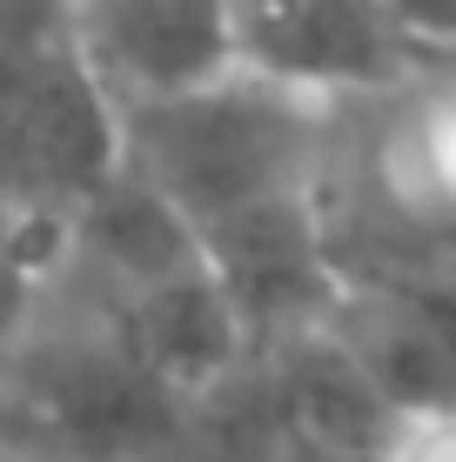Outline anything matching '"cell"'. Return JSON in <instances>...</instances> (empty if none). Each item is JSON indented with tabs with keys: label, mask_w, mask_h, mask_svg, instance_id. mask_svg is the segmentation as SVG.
I'll return each instance as SVG.
<instances>
[{
	"label": "cell",
	"mask_w": 456,
	"mask_h": 462,
	"mask_svg": "<svg viewBox=\"0 0 456 462\" xmlns=\"http://www.w3.org/2000/svg\"><path fill=\"white\" fill-rule=\"evenodd\" d=\"M60 7L74 60L107 94V107L168 101L242 68L222 0H60Z\"/></svg>",
	"instance_id": "5"
},
{
	"label": "cell",
	"mask_w": 456,
	"mask_h": 462,
	"mask_svg": "<svg viewBox=\"0 0 456 462\" xmlns=\"http://www.w3.org/2000/svg\"><path fill=\"white\" fill-rule=\"evenodd\" d=\"M322 328L396 409H456V282H342Z\"/></svg>",
	"instance_id": "7"
},
{
	"label": "cell",
	"mask_w": 456,
	"mask_h": 462,
	"mask_svg": "<svg viewBox=\"0 0 456 462\" xmlns=\"http://www.w3.org/2000/svg\"><path fill=\"white\" fill-rule=\"evenodd\" d=\"M175 395L88 301L41 289L0 348V449L21 462H135L181 422Z\"/></svg>",
	"instance_id": "3"
},
{
	"label": "cell",
	"mask_w": 456,
	"mask_h": 462,
	"mask_svg": "<svg viewBox=\"0 0 456 462\" xmlns=\"http://www.w3.org/2000/svg\"><path fill=\"white\" fill-rule=\"evenodd\" d=\"M242 68L309 94L396 81L410 60L436 54L389 14V0H222Z\"/></svg>",
	"instance_id": "6"
},
{
	"label": "cell",
	"mask_w": 456,
	"mask_h": 462,
	"mask_svg": "<svg viewBox=\"0 0 456 462\" xmlns=\"http://www.w3.org/2000/svg\"><path fill=\"white\" fill-rule=\"evenodd\" d=\"M121 168V121L74 41L0 101V215L68 235V215Z\"/></svg>",
	"instance_id": "4"
},
{
	"label": "cell",
	"mask_w": 456,
	"mask_h": 462,
	"mask_svg": "<svg viewBox=\"0 0 456 462\" xmlns=\"http://www.w3.org/2000/svg\"><path fill=\"white\" fill-rule=\"evenodd\" d=\"M309 215L342 282H456V54L322 94Z\"/></svg>",
	"instance_id": "2"
},
{
	"label": "cell",
	"mask_w": 456,
	"mask_h": 462,
	"mask_svg": "<svg viewBox=\"0 0 456 462\" xmlns=\"http://www.w3.org/2000/svg\"><path fill=\"white\" fill-rule=\"evenodd\" d=\"M88 309L101 315L175 395H188V402L248 356L242 315H235V301L222 295V282H215L209 262H188L175 275L141 282V289L107 295V301H88Z\"/></svg>",
	"instance_id": "8"
},
{
	"label": "cell",
	"mask_w": 456,
	"mask_h": 462,
	"mask_svg": "<svg viewBox=\"0 0 456 462\" xmlns=\"http://www.w3.org/2000/svg\"><path fill=\"white\" fill-rule=\"evenodd\" d=\"M68 47V7L60 0H0V101L34 68Z\"/></svg>",
	"instance_id": "10"
},
{
	"label": "cell",
	"mask_w": 456,
	"mask_h": 462,
	"mask_svg": "<svg viewBox=\"0 0 456 462\" xmlns=\"http://www.w3.org/2000/svg\"><path fill=\"white\" fill-rule=\"evenodd\" d=\"M54 254H60V235L54 228H34V221L0 215V348L27 328V315H34V301L47 289Z\"/></svg>",
	"instance_id": "9"
},
{
	"label": "cell",
	"mask_w": 456,
	"mask_h": 462,
	"mask_svg": "<svg viewBox=\"0 0 456 462\" xmlns=\"http://www.w3.org/2000/svg\"><path fill=\"white\" fill-rule=\"evenodd\" d=\"M389 14H396L423 47L456 54V0H389Z\"/></svg>",
	"instance_id": "11"
},
{
	"label": "cell",
	"mask_w": 456,
	"mask_h": 462,
	"mask_svg": "<svg viewBox=\"0 0 456 462\" xmlns=\"http://www.w3.org/2000/svg\"><path fill=\"white\" fill-rule=\"evenodd\" d=\"M115 121L121 162L188 221L248 348L322 322L336 295L309 215L322 94L228 68L209 88L115 107Z\"/></svg>",
	"instance_id": "1"
}]
</instances>
